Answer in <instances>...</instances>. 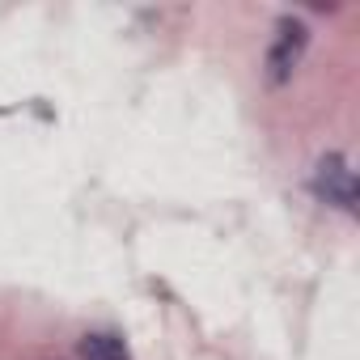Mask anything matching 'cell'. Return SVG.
<instances>
[{
    "instance_id": "obj_1",
    "label": "cell",
    "mask_w": 360,
    "mask_h": 360,
    "mask_svg": "<svg viewBox=\"0 0 360 360\" xmlns=\"http://www.w3.org/2000/svg\"><path fill=\"white\" fill-rule=\"evenodd\" d=\"M305 43H309V30H305L301 22L284 18V22L276 26V43H271V51H267V81H271V85H284V81L292 77V68H297L301 56H305Z\"/></svg>"
},
{
    "instance_id": "obj_2",
    "label": "cell",
    "mask_w": 360,
    "mask_h": 360,
    "mask_svg": "<svg viewBox=\"0 0 360 360\" xmlns=\"http://www.w3.org/2000/svg\"><path fill=\"white\" fill-rule=\"evenodd\" d=\"M318 195H326L330 204H339L347 212L356 208V178L343 165V157H322V165H318Z\"/></svg>"
},
{
    "instance_id": "obj_3",
    "label": "cell",
    "mask_w": 360,
    "mask_h": 360,
    "mask_svg": "<svg viewBox=\"0 0 360 360\" xmlns=\"http://www.w3.org/2000/svg\"><path fill=\"white\" fill-rule=\"evenodd\" d=\"M77 352H81V360H127V347L115 335H85L77 343Z\"/></svg>"
}]
</instances>
